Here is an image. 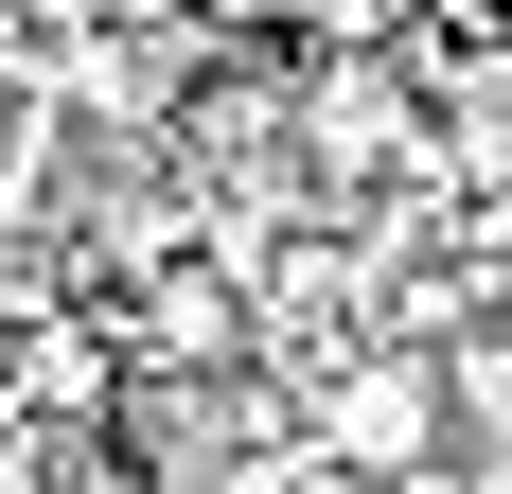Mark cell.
Returning <instances> with one entry per match:
<instances>
[{"label":"cell","mask_w":512,"mask_h":494,"mask_svg":"<svg viewBox=\"0 0 512 494\" xmlns=\"http://www.w3.org/2000/svg\"><path fill=\"white\" fill-rule=\"evenodd\" d=\"M301 442L336 459V477H424V459L460 442V389H442V353H407V336H354L336 371H301Z\"/></svg>","instance_id":"6da1fadb"},{"label":"cell","mask_w":512,"mask_h":494,"mask_svg":"<svg viewBox=\"0 0 512 494\" xmlns=\"http://www.w3.org/2000/svg\"><path fill=\"white\" fill-rule=\"evenodd\" d=\"M283 18H301V53H407L442 0H283Z\"/></svg>","instance_id":"7a4b0ae2"},{"label":"cell","mask_w":512,"mask_h":494,"mask_svg":"<svg viewBox=\"0 0 512 494\" xmlns=\"http://www.w3.org/2000/svg\"><path fill=\"white\" fill-rule=\"evenodd\" d=\"M477 318H495V336H512V265H495V300H477Z\"/></svg>","instance_id":"3957f363"}]
</instances>
